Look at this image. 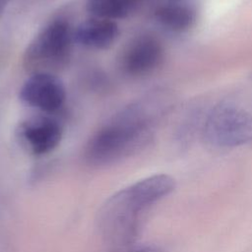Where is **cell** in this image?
<instances>
[{
    "mask_svg": "<svg viewBox=\"0 0 252 252\" xmlns=\"http://www.w3.org/2000/svg\"><path fill=\"white\" fill-rule=\"evenodd\" d=\"M173 94L157 90L113 115L88 141L85 161L94 167L113 164L149 146L158 124L172 110Z\"/></svg>",
    "mask_w": 252,
    "mask_h": 252,
    "instance_id": "cell-1",
    "label": "cell"
},
{
    "mask_svg": "<svg viewBox=\"0 0 252 252\" xmlns=\"http://www.w3.org/2000/svg\"><path fill=\"white\" fill-rule=\"evenodd\" d=\"M174 188V178L160 173L139 180L113 194L98 214V228L104 240L117 248L129 247L139 235L144 215Z\"/></svg>",
    "mask_w": 252,
    "mask_h": 252,
    "instance_id": "cell-2",
    "label": "cell"
},
{
    "mask_svg": "<svg viewBox=\"0 0 252 252\" xmlns=\"http://www.w3.org/2000/svg\"><path fill=\"white\" fill-rule=\"evenodd\" d=\"M201 135L214 148H234L252 141V96L234 94L214 104L204 118Z\"/></svg>",
    "mask_w": 252,
    "mask_h": 252,
    "instance_id": "cell-3",
    "label": "cell"
},
{
    "mask_svg": "<svg viewBox=\"0 0 252 252\" xmlns=\"http://www.w3.org/2000/svg\"><path fill=\"white\" fill-rule=\"evenodd\" d=\"M73 32L67 21L56 19L33 37L24 54V66L29 71L48 72L64 66L69 58Z\"/></svg>",
    "mask_w": 252,
    "mask_h": 252,
    "instance_id": "cell-4",
    "label": "cell"
},
{
    "mask_svg": "<svg viewBox=\"0 0 252 252\" xmlns=\"http://www.w3.org/2000/svg\"><path fill=\"white\" fill-rule=\"evenodd\" d=\"M19 97L30 106L51 113L63 106L66 91L63 82L56 75L38 72L32 74L26 80L20 90Z\"/></svg>",
    "mask_w": 252,
    "mask_h": 252,
    "instance_id": "cell-5",
    "label": "cell"
},
{
    "mask_svg": "<svg viewBox=\"0 0 252 252\" xmlns=\"http://www.w3.org/2000/svg\"><path fill=\"white\" fill-rule=\"evenodd\" d=\"M16 132L21 144L31 154L42 156L52 152L60 144L63 126L54 117L38 115L22 121Z\"/></svg>",
    "mask_w": 252,
    "mask_h": 252,
    "instance_id": "cell-6",
    "label": "cell"
},
{
    "mask_svg": "<svg viewBox=\"0 0 252 252\" xmlns=\"http://www.w3.org/2000/svg\"><path fill=\"white\" fill-rule=\"evenodd\" d=\"M163 55V47L158 39L151 35H142L129 43L123 51L121 68L129 76H145L161 64Z\"/></svg>",
    "mask_w": 252,
    "mask_h": 252,
    "instance_id": "cell-7",
    "label": "cell"
},
{
    "mask_svg": "<svg viewBox=\"0 0 252 252\" xmlns=\"http://www.w3.org/2000/svg\"><path fill=\"white\" fill-rule=\"evenodd\" d=\"M119 34V28L112 20L94 18L81 23L73 32L74 41L94 49H106Z\"/></svg>",
    "mask_w": 252,
    "mask_h": 252,
    "instance_id": "cell-8",
    "label": "cell"
},
{
    "mask_svg": "<svg viewBox=\"0 0 252 252\" xmlns=\"http://www.w3.org/2000/svg\"><path fill=\"white\" fill-rule=\"evenodd\" d=\"M155 17L167 30L183 32L195 26L198 19V11L191 4L167 3L156 9Z\"/></svg>",
    "mask_w": 252,
    "mask_h": 252,
    "instance_id": "cell-9",
    "label": "cell"
},
{
    "mask_svg": "<svg viewBox=\"0 0 252 252\" xmlns=\"http://www.w3.org/2000/svg\"><path fill=\"white\" fill-rule=\"evenodd\" d=\"M134 3L132 0H88L87 10L96 18L113 21L126 18Z\"/></svg>",
    "mask_w": 252,
    "mask_h": 252,
    "instance_id": "cell-10",
    "label": "cell"
},
{
    "mask_svg": "<svg viewBox=\"0 0 252 252\" xmlns=\"http://www.w3.org/2000/svg\"><path fill=\"white\" fill-rule=\"evenodd\" d=\"M113 252H163L159 247L155 245H144L139 247H125V248H119L116 251Z\"/></svg>",
    "mask_w": 252,
    "mask_h": 252,
    "instance_id": "cell-11",
    "label": "cell"
},
{
    "mask_svg": "<svg viewBox=\"0 0 252 252\" xmlns=\"http://www.w3.org/2000/svg\"><path fill=\"white\" fill-rule=\"evenodd\" d=\"M10 2V0H0V18L3 15L6 7L8 6V3Z\"/></svg>",
    "mask_w": 252,
    "mask_h": 252,
    "instance_id": "cell-12",
    "label": "cell"
},
{
    "mask_svg": "<svg viewBox=\"0 0 252 252\" xmlns=\"http://www.w3.org/2000/svg\"><path fill=\"white\" fill-rule=\"evenodd\" d=\"M132 1H134V2H135V1H136V0H132Z\"/></svg>",
    "mask_w": 252,
    "mask_h": 252,
    "instance_id": "cell-13",
    "label": "cell"
}]
</instances>
